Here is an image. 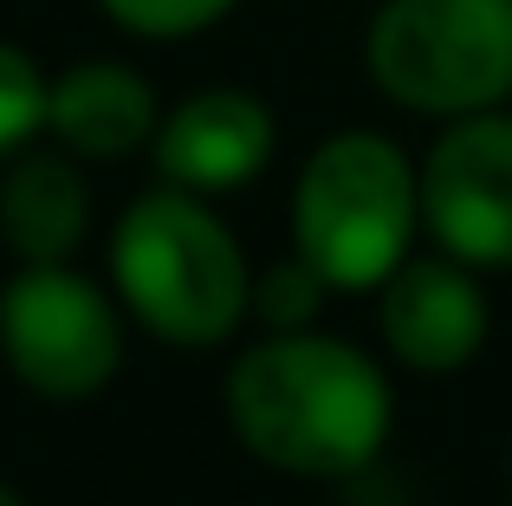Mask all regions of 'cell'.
Listing matches in <instances>:
<instances>
[{"label":"cell","mask_w":512,"mask_h":506,"mask_svg":"<svg viewBox=\"0 0 512 506\" xmlns=\"http://www.w3.org/2000/svg\"><path fill=\"white\" fill-rule=\"evenodd\" d=\"M227 422L240 448L279 474L350 481L383 455L396 390L370 351L325 331H266L227 370Z\"/></svg>","instance_id":"1"},{"label":"cell","mask_w":512,"mask_h":506,"mask_svg":"<svg viewBox=\"0 0 512 506\" xmlns=\"http://www.w3.org/2000/svg\"><path fill=\"white\" fill-rule=\"evenodd\" d=\"M111 279L143 331L175 351H214L253 312L247 253L208 208V195L150 189L124 208L111 234Z\"/></svg>","instance_id":"2"},{"label":"cell","mask_w":512,"mask_h":506,"mask_svg":"<svg viewBox=\"0 0 512 506\" xmlns=\"http://www.w3.org/2000/svg\"><path fill=\"white\" fill-rule=\"evenodd\" d=\"M422 176L383 130H338L292 182V253L331 292H370L409 260Z\"/></svg>","instance_id":"3"},{"label":"cell","mask_w":512,"mask_h":506,"mask_svg":"<svg viewBox=\"0 0 512 506\" xmlns=\"http://www.w3.org/2000/svg\"><path fill=\"white\" fill-rule=\"evenodd\" d=\"M363 65L415 117L500 111L512 98V0H383Z\"/></svg>","instance_id":"4"},{"label":"cell","mask_w":512,"mask_h":506,"mask_svg":"<svg viewBox=\"0 0 512 506\" xmlns=\"http://www.w3.org/2000/svg\"><path fill=\"white\" fill-rule=\"evenodd\" d=\"M0 351L26 390L52 403H85L124 364V318L111 292L72 273L65 260L26 266L0 292Z\"/></svg>","instance_id":"5"},{"label":"cell","mask_w":512,"mask_h":506,"mask_svg":"<svg viewBox=\"0 0 512 506\" xmlns=\"http://www.w3.org/2000/svg\"><path fill=\"white\" fill-rule=\"evenodd\" d=\"M422 228L461 266H512V117H448L422 156Z\"/></svg>","instance_id":"6"},{"label":"cell","mask_w":512,"mask_h":506,"mask_svg":"<svg viewBox=\"0 0 512 506\" xmlns=\"http://www.w3.org/2000/svg\"><path fill=\"white\" fill-rule=\"evenodd\" d=\"M279 150V124L266 111V98L240 85H208V91H188L182 104L156 124V176L169 189L188 195H234L273 163Z\"/></svg>","instance_id":"7"},{"label":"cell","mask_w":512,"mask_h":506,"mask_svg":"<svg viewBox=\"0 0 512 506\" xmlns=\"http://www.w3.org/2000/svg\"><path fill=\"white\" fill-rule=\"evenodd\" d=\"M376 292H383L376 299L383 344L409 370H422V377L467 370L493 331V312H487V292H480L474 266L448 260V253L441 260H402Z\"/></svg>","instance_id":"8"},{"label":"cell","mask_w":512,"mask_h":506,"mask_svg":"<svg viewBox=\"0 0 512 506\" xmlns=\"http://www.w3.org/2000/svg\"><path fill=\"white\" fill-rule=\"evenodd\" d=\"M156 91L137 65L117 59H85L72 72L52 78L46 98V130L65 143L72 156H91V163H117V156H137L156 143Z\"/></svg>","instance_id":"9"},{"label":"cell","mask_w":512,"mask_h":506,"mask_svg":"<svg viewBox=\"0 0 512 506\" xmlns=\"http://www.w3.org/2000/svg\"><path fill=\"white\" fill-rule=\"evenodd\" d=\"M85 228H91V189L72 156L39 150L7 169V182H0V234L26 266L72 260Z\"/></svg>","instance_id":"10"},{"label":"cell","mask_w":512,"mask_h":506,"mask_svg":"<svg viewBox=\"0 0 512 506\" xmlns=\"http://www.w3.org/2000/svg\"><path fill=\"white\" fill-rule=\"evenodd\" d=\"M46 98H52V78L33 65V52L0 39V156L26 150L46 130Z\"/></svg>","instance_id":"11"},{"label":"cell","mask_w":512,"mask_h":506,"mask_svg":"<svg viewBox=\"0 0 512 506\" xmlns=\"http://www.w3.org/2000/svg\"><path fill=\"white\" fill-rule=\"evenodd\" d=\"M98 7L130 39H195L208 26H221L240 0H98Z\"/></svg>","instance_id":"12"},{"label":"cell","mask_w":512,"mask_h":506,"mask_svg":"<svg viewBox=\"0 0 512 506\" xmlns=\"http://www.w3.org/2000/svg\"><path fill=\"white\" fill-rule=\"evenodd\" d=\"M325 292L331 286L299 260V253H292V260L266 266V273L253 279V312H260L266 331H305L318 318V305H325Z\"/></svg>","instance_id":"13"},{"label":"cell","mask_w":512,"mask_h":506,"mask_svg":"<svg viewBox=\"0 0 512 506\" xmlns=\"http://www.w3.org/2000/svg\"><path fill=\"white\" fill-rule=\"evenodd\" d=\"M0 506H26V500H20V494H13V487H7V481H0Z\"/></svg>","instance_id":"14"},{"label":"cell","mask_w":512,"mask_h":506,"mask_svg":"<svg viewBox=\"0 0 512 506\" xmlns=\"http://www.w3.org/2000/svg\"><path fill=\"white\" fill-rule=\"evenodd\" d=\"M506 474H512V448H506Z\"/></svg>","instance_id":"15"}]
</instances>
